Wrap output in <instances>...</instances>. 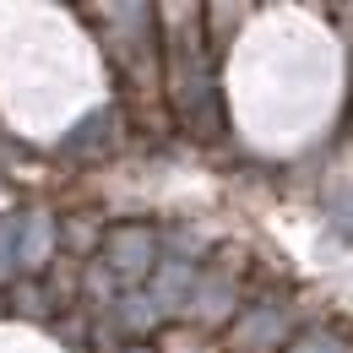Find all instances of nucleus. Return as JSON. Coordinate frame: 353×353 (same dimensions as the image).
Returning <instances> with one entry per match:
<instances>
[{"label":"nucleus","instance_id":"f257e3e1","mask_svg":"<svg viewBox=\"0 0 353 353\" xmlns=\"http://www.w3.org/2000/svg\"><path fill=\"white\" fill-rule=\"evenodd\" d=\"M299 343V315L294 305L277 294V299H245V310L234 315L223 348L228 353H288Z\"/></svg>","mask_w":353,"mask_h":353},{"label":"nucleus","instance_id":"f03ea898","mask_svg":"<svg viewBox=\"0 0 353 353\" xmlns=\"http://www.w3.org/2000/svg\"><path fill=\"white\" fill-rule=\"evenodd\" d=\"M98 261L114 277L120 294H136V288L152 277V266L163 261V234H158L152 223H114V228L103 234Z\"/></svg>","mask_w":353,"mask_h":353},{"label":"nucleus","instance_id":"7ed1b4c3","mask_svg":"<svg viewBox=\"0 0 353 353\" xmlns=\"http://www.w3.org/2000/svg\"><path fill=\"white\" fill-rule=\"evenodd\" d=\"M6 310L22 315V321H49V315H60L54 299H49V288H44V277H17V283L6 288Z\"/></svg>","mask_w":353,"mask_h":353},{"label":"nucleus","instance_id":"20e7f679","mask_svg":"<svg viewBox=\"0 0 353 353\" xmlns=\"http://www.w3.org/2000/svg\"><path fill=\"white\" fill-rule=\"evenodd\" d=\"M152 348L158 353H228L218 332H201V326H185V321L163 326V332L152 337Z\"/></svg>","mask_w":353,"mask_h":353},{"label":"nucleus","instance_id":"39448f33","mask_svg":"<svg viewBox=\"0 0 353 353\" xmlns=\"http://www.w3.org/2000/svg\"><path fill=\"white\" fill-rule=\"evenodd\" d=\"M201 17H207V22H223V17H228V22H245V17H250V6H207ZM228 39H234V28H218V33H212V54H223Z\"/></svg>","mask_w":353,"mask_h":353}]
</instances>
